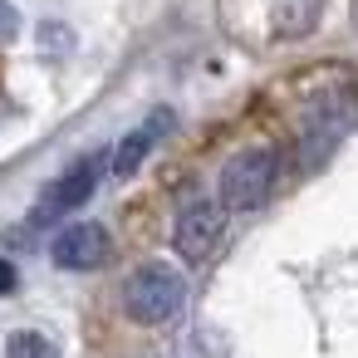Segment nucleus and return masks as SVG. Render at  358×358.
Returning <instances> with one entry per match:
<instances>
[{"mask_svg":"<svg viewBox=\"0 0 358 358\" xmlns=\"http://www.w3.org/2000/svg\"><path fill=\"white\" fill-rule=\"evenodd\" d=\"M50 260L59 270H99L108 260V231L99 221H74L59 226V236L50 241Z\"/></svg>","mask_w":358,"mask_h":358,"instance_id":"obj_6","label":"nucleus"},{"mask_svg":"<svg viewBox=\"0 0 358 358\" xmlns=\"http://www.w3.org/2000/svg\"><path fill=\"white\" fill-rule=\"evenodd\" d=\"M172 118H177L172 108H152V113H148V118H143V123H138L118 148H113V162H108V167H113V177H133V172L148 162V152L172 133Z\"/></svg>","mask_w":358,"mask_h":358,"instance_id":"obj_7","label":"nucleus"},{"mask_svg":"<svg viewBox=\"0 0 358 358\" xmlns=\"http://www.w3.org/2000/svg\"><path fill=\"white\" fill-rule=\"evenodd\" d=\"M280 182V152L275 148H241L226 167H221V182H216V201L226 211H255L260 201H270Z\"/></svg>","mask_w":358,"mask_h":358,"instance_id":"obj_3","label":"nucleus"},{"mask_svg":"<svg viewBox=\"0 0 358 358\" xmlns=\"http://www.w3.org/2000/svg\"><path fill=\"white\" fill-rule=\"evenodd\" d=\"M15 35H20V10L10 0H0V45H10Z\"/></svg>","mask_w":358,"mask_h":358,"instance_id":"obj_10","label":"nucleus"},{"mask_svg":"<svg viewBox=\"0 0 358 358\" xmlns=\"http://www.w3.org/2000/svg\"><path fill=\"white\" fill-rule=\"evenodd\" d=\"M358 128V89L353 84H329V89H319L309 103H304V113H299V128H294V157H299V167L309 172V167H324L338 148H343V138Z\"/></svg>","mask_w":358,"mask_h":358,"instance_id":"obj_1","label":"nucleus"},{"mask_svg":"<svg viewBox=\"0 0 358 358\" xmlns=\"http://www.w3.org/2000/svg\"><path fill=\"white\" fill-rule=\"evenodd\" d=\"M182 299H187V280L167 260H148L123 280V309H128L133 324H148V329L167 324V319L182 314Z\"/></svg>","mask_w":358,"mask_h":358,"instance_id":"obj_2","label":"nucleus"},{"mask_svg":"<svg viewBox=\"0 0 358 358\" xmlns=\"http://www.w3.org/2000/svg\"><path fill=\"white\" fill-rule=\"evenodd\" d=\"M6 358H59V353H55V343H50L45 334H35V329H15V334L6 338Z\"/></svg>","mask_w":358,"mask_h":358,"instance_id":"obj_9","label":"nucleus"},{"mask_svg":"<svg viewBox=\"0 0 358 358\" xmlns=\"http://www.w3.org/2000/svg\"><path fill=\"white\" fill-rule=\"evenodd\" d=\"M329 0H270V40H299L319 25Z\"/></svg>","mask_w":358,"mask_h":358,"instance_id":"obj_8","label":"nucleus"},{"mask_svg":"<svg viewBox=\"0 0 358 358\" xmlns=\"http://www.w3.org/2000/svg\"><path fill=\"white\" fill-rule=\"evenodd\" d=\"M221 226H226V206L216 196H187L177 206V221H172V245L182 260H206L216 245H221Z\"/></svg>","mask_w":358,"mask_h":358,"instance_id":"obj_5","label":"nucleus"},{"mask_svg":"<svg viewBox=\"0 0 358 358\" xmlns=\"http://www.w3.org/2000/svg\"><path fill=\"white\" fill-rule=\"evenodd\" d=\"M10 289H15V265L0 260V294H10Z\"/></svg>","mask_w":358,"mask_h":358,"instance_id":"obj_11","label":"nucleus"},{"mask_svg":"<svg viewBox=\"0 0 358 358\" xmlns=\"http://www.w3.org/2000/svg\"><path fill=\"white\" fill-rule=\"evenodd\" d=\"M99 172H103V157H79L74 167H64L45 192H40V206L30 211V226L35 231H50V226H59V221H69L89 196H94V187H99Z\"/></svg>","mask_w":358,"mask_h":358,"instance_id":"obj_4","label":"nucleus"}]
</instances>
